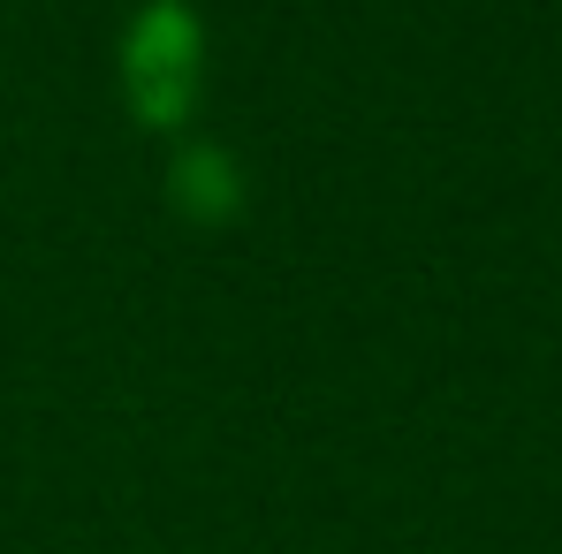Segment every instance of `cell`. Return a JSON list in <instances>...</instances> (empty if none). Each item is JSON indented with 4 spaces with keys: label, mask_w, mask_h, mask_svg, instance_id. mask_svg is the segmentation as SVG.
Returning a JSON list of instances; mask_svg holds the SVG:
<instances>
[{
    "label": "cell",
    "mask_w": 562,
    "mask_h": 554,
    "mask_svg": "<svg viewBox=\"0 0 562 554\" xmlns=\"http://www.w3.org/2000/svg\"><path fill=\"white\" fill-rule=\"evenodd\" d=\"M205 31L183 0H153L130 38H122V84H130V106L153 122V129H176L198 99V69H205Z\"/></svg>",
    "instance_id": "1"
},
{
    "label": "cell",
    "mask_w": 562,
    "mask_h": 554,
    "mask_svg": "<svg viewBox=\"0 0 562 554\" xmlns=\"http://www.w3.org/2000/svg\"><path fill=\"white\" fill-rule=\"evenodd\" d=\"M176 205H183L190 221H228V213L244 205V183H236V168H228L221 145L176 152Z\"/></svg>",
    "instance_id": "2"
}]
</instances>
